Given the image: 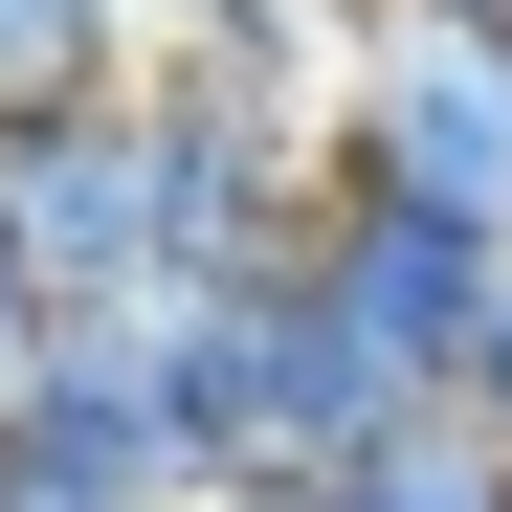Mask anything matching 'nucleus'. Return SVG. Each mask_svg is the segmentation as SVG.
Instances as JSON below:
<instances>
[{"label": "nucleus", "mask_w": 512, "mask_h": 512, "mask_svg": "<svg viewBox=\"0 0 512 512\" xmlns=\"http://www.w3.org/2000/svg\"><path fill=\"white\" fill-rule=\"evenodd\" d=\"M0 245H23V290L45 312H156L179 290V223H156V112H45V134H0Z\"/></svg>", "instance_id": "nucleus-4"}, {"label": "nucleus", "mask_w": 512, "mask_h": 512, "mask_svg": "<svg viewBox=\"0 0 512 512\" xmlns=\"http://www.w3.org/2000/svg\"><path fill=\"white\" fill-rule=\"evenodd\" d=\"M290 268H312L334 312H357V357H379L401 401H468V357H490V312H512V245H468V223H423V201H379V179H334Z\"/></svg>", "instance_id": "nucleus-5"}, {"label": "nucleus", "mask_w": 512, "mask_h": 512, "mask_svg": "<svg viewBox=\"0 0 512 512\" xmlns=\"http://www.w3.org/2000/svg\"><path fill=\"white\" fill-rule=\"evenodd\" d=\"M23 334H45V290H23V245H0V379H23Z\"/></svg>", "instance_id": "nucleus-10"}, {"label": "nucleus", "mask_w": 512, "mask_h": 512, "mask_svg": "<svg viewBox=\"0 0 512 512\" xmlns=\"http://www.w3.org/2000/svg\"><path fill=\"white\" fill-rule=\"evenodd\" d=\"M223 512H312V490H223Z\"/></svg>", "instance_id": "nucleus-11"}, {"label": "nucleus", "mask_w": 512, "mask_h": 512, "mask_svg": "<svg viewBox=\"0 0 512 512\" xmlns=\"http://www.w3.org/2000/svg\"><path fill=\"white\" fill-rule=\"evenodd\" d=\"M0 512H223L156 312H45L0 379Z\"/></svg>", "instance_id": "nucleus-2"}, {"label": "nucleus", "mask_w": 512, "mask_h": 512, "mask_svg": "<svg viewBox=\"0 0 512 512\" xmlns=\"http://www.w3.org/2000/svg\"><path fill=\"white\" fill-rule=\"evenodd\" d=\"M334 179H379V201H423V223L512 245V23L379 0L357 67H334Z\"/></svg>", "instance_id": "nucleus-3"}, {"label": "nucleus", "mask_w": 512, "mask_h": 512, "mask_svg": "<svg viewBox=\"0 0 512 512\" xmlns=\"http://www.w3.org/2000/svg\"><path fill=\"white\" fill-rule=\"evenodd\" d=\"M156 357H179V423H201V468L223 490H334L357 446H401V379L357 357V312H334L312 268H245V290H179L156 312Z\"/></svg>", "instance_id": "nucleus-1"}, {"label": "nucleus", "mask_w": 512, "mask_h": 512, "mask_svg": "<svg viewBox=\"0 0 512 512\" xmlns=\"http://www.w3.org/2000/svg\"><path fill=\"white\" fill-rule=\"evenodd\" d=\"M312 512H512V446H490L468 401H423L401 446H357V468H334Z\"/></svg>", "instance_id": "nucleus-8"}, {"label": "nucleus", "mask_w": 512, "mask_h": 512, "mask_svg": "<svg viewBox=\"0 0 512 512\" xmlns=\"http://www.w3.org/2000/svg\"><path fill=\"white\" fill-rule=\"evenodd\" d=\"M468 423H490V446H512V312H490V357H468Z\"/></svg>", "instance_id": "nucleus-9"}, {"label": "nucleus", "mask_w": 512, "mask_h": 512, "mask_svg": "<svg viewBox=\"0 0 512 512\" xmlns=\"http://www.w3.org/2000/svg\"><path fill=\"white\" fill-rule=\"evenodd\" d=\"M134 45H156V0H0V134L112 112V90H134Z\"/></svg>", "instance_id": "nucleus-7"}, {"label": "nucleus", "mask_w": 512, "mask_h": 512, "mask_svg": "<svg viewBox=\"0 0 512 512\" xmlns=\"http://www.w3.org/2000/svg\"><path fill=\"white\" fill-rule=\"evenodd\" d=\"M446 23H512V0H446Z\"/></svg>", "instance_id": "nucleus-12"}, {"label": "nucleus", "mask_w": 512, "mask_h": 512, "mask_svg": "<svg viewBox=\"0 0 512 512\" xmlns=\"http://www.w3.org/2000/svg\"><path fill=\"white\" fill-rule=\"evenodd\" d=\"M334 0H156V45H134V90H179V112H245V134H312L334 112Z\"/></svg>", "instance_id": "nucleus-6"}]
</instances>
